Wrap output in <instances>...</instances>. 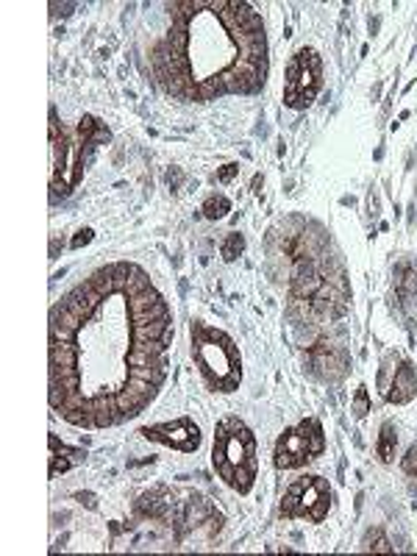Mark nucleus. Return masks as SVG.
Returning a JSON list of instances; mask_svg holds the SVG:
<instances>
[{"label":"nucleus","mask_w":417,"mask_h":556,"mask_svg":"<svg viewBox=\"0 0 417 556\" xmlns=\"http://www.w3.org/2000/svg\"><path fill=\"white\" fill-rule=\"evenodd\" d=\"M331 509V486L323 476H301L287 486L285 501H281V515L285 518H304L312 523H320Z\"/></svg>","instance_id":"8"},{"label":"nucleus","mask_w":417,"mask_h":556,"mask_svg":"<svg viewBox=\"0 0 417 556\" xmlns=\"http://www.w3.org/2000/svg\"><path fill=\"white\" fill-rule=\"evenodd\" d=\"M323 87V59L315 48H298L287 64L285 103L290 109H306Z\"/></svg>","instance_id":"9"},{"label":"nucleus","mask_w":417,"mask_h":556,"mask_svg":"<svg viewBox=\"0 0 417 556\" xmlns=\"http://www.w3.org/2000/svg\"><path fill=\"white\" fill-rule=\"evenodd\" d=\"M92 240V231H81V237H76V240H73V248H81V245H87V242Z\"/></svg>","instance_id":"19"},{"label":"nucleus","mask_w":417,"mask_h":556,"mask_svg":"<svg viewBox=\"0 0 417 556\" xmlns=\"http://www.w3.org/2000/svg\"><path fill=\"white\" fill-rule=\"evenodd\" d=\"M142 434L148 440H156V443L170 445V448L178 451H198V445H201V429L192 420H187V417L173 420V424L148 426V429H142Z\"/></svg>","instance_id":"10"},{"label":"nucleus","mask_w":417,"mask_h":556,"mask_svg":"<svg viewBox=\"0 0 417 556\" xmlns=\"http://www.w3.org/2000/svg\"><path fill=\"white\" fill-rule=\"evenodd\" d=\"M212 462H215L217 476L235 493H251L256 470H260V459H256V437L240 417H223L217 424Z\"/></svg>","instance_id":"4"},{"label":"nucleus","mask_w":417,"mask_h":556,"mask_svg":"<svg viewBox=\"0 0 417 556\" xmlns=\"http://www.w3.org/2000/svg\"><path fill=\"white\" fill-rule=\"evenodd\" d=\"M242 248H245V240H242V235H228L226 242H223V260L235 262L237 256L242 253Z\"/></svg>","instance_id":"14"},{"label":"nucleus","mask_w":417,"mask_h":556,"mask_svg":"<svg viewBox=\"0 0 417 556\" xmlns=\"http://www.w3.org/2000/svg\"><path fill=\"white\" fill-rule=\"evenodd\" d=\"M326 451V434L315 417H306L295 429H287L276 443V468H304L306 462L317 459Z\"/></svg>","instance_id":"7"},{"label":"nucleus","mask_w":417,"mask_h":556,"mask_svg":"<svg viewBox=\"0 0 417 556\" xmlns=\"http://www.w3.org/2000/svg\"><path fill=\"white\" fill-rule=\"evenodd\" d=\"M237 170H240V165H226V170H223V173H217V176H215V181H228V178L235 176Z\"/></svg>","instance_id":"18"},{"label":"nucleus","mask_w":417,"mask_h":556,"mask_svg":"<svg viewBox=\"0 0 417 556\" xmlns=\"http://www.w3.org/2000/svg\"><path fill=\"white\" fill-rule=\"evenodd\" d=\"M306 370L326 384H340L351 374V354L334 326L306 331Z\"/></svg>","instance_id":"6"},{"label":"nucleus","mask_w":417,"mask_h":556,"mask_svg":"<svg viewBox=\"0 0 417 556\" xmlns=\"http://www.w3.org/2000/svg\"><path fill=\"white\" fill-rule=\"evenodd\" d=\"M228 208H231V201H228L226 195H208L201 212L208 217V220H220V217H226Z\"/></svg>","instance_id":"13"},{"label":"nucleus","mask_w":417,"mask_h":556,"mask_svg":"<svg viewBox=\"0 0 417 556\" xmlns=\"http://www.w3.org/2000/svg\"><path fill=\"white\" fill-rule=\"evenodd\" d=\"M173 26L151 48V67L167 96L208 103L253 96L267 81L265 23L248 3H176Z\"/></svg>","instance_id":"2"},{"label":"nucleus","mask_w":417,"mask_h":556,"mask_svg":"<svg viewBox=\"0 0 417 556\" xmlns=\"http://www.w3.org/2000/svg\"><path fill=\"white\" fill-rule=\"evenodd\" d=\"M192 354L201 374L217 392H235L242 381V359L237 342L206 323H192Z\"/></svg>","instance_id":"5"},{"label":"nucleus","mask_w":417,"mask_h":556,"mask_svg":"<svg viewBox=\"0 0 417 556\" xmlns=\"http://www.w3.org/2000/svg\"><path fill=\"white\" fill-rule=\"evenodd\" d=\"M401 468H404V473L409 476L412 490H415V493H417V445H412V448L406 451L404 462H401Z\"/></svg>","instance_id":"15"},{"label":"nucleus","mask_w":417,"mask_h":556,"mask_svg":"<svg viewBox=\"0 0 417 556\" xmlns=\"http://www.w3.org/2000/svg\"><path fill=\"white\" fill-rule=\"evenodd\" d=\"M392 379L384 381V395L390 404H409L417 395V367L409 359H399V367H390Z\"/></svg>","instance_id":"11"},{"label":"nucleus","mask_w":417,"mask_h":556,"mask_svg":"<svg viewBox=\"0 0 417 556\" xmlns=\"http://www.w3.org/2000/svg\"><path fill=\"white\" fill-rule=\"evenodd\" d=\"M265 270L287 290V317L295 331L334 326L351 304L345 262L317 220L292 215L265 240Z\"/></svg>","instance_id":"3"},{"label":"nucleus","mask_w":417,"mask_h":556,"mask_svg":"<svg viewBox=\"0 0 417 556\" xmlns=\"http://www.w3.org/2000/svg\"><path fill=\"white\" fill-rule=\"evenodd\" d=\"M173 315L131 262L89 273L51 312V406L73 426L142 415L167 379Z\"/></svg>","instance_id":"1"},{"label":"nucleus","mask_w":417,"mask_h":556,"mask_svg":"<svg viewBox=\"0 0 417 556\" xmlns=\"http://www.w3.org/2000/svg\"><path fill=\"white\" fill-rule=\"evenodd\" d=\"M367 412H370V395H367V387L362 384L359 390H356V399H354V415H356V417H365Z\"/></svg>","instance_id":"17"},{"label":"nucleus","mask_w":417,"mask_h":556,"mask_svg":"<svg viewBox=\"0 0 417 556\" xmlns=\"http://www.w3.org/2000/svg\"><path fill=\"white\" fill-rule=\"evenodd\" d=\"M376 451H379V459L384 462V465L395 462V451H399V434H395V426L392 424L381 426L379 445H376Z\"/></svg>","instance_id":"12"},{"label":"nucleus","mask_w":417,"mask_h":556,"mask_svg":"<svg viewBox=\"0 0 417 556\" xmlns=\"http://www.w3.org/2000/svg\"><path fill=\"white\" fill-rule=\"evenodd\" d=\"M365 551H392V545H390V540H387L384 534L376 529V531H367Z\"/></svg>","instance_id":"16"}]
</instances>
